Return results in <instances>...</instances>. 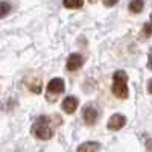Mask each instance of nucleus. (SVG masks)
<instances>
[{"mask_svg": "<svg viewBox=\"0 0 152 152\" xmlns=\"http://www.w3.org/2000/svg\"><path fill=\"white\" fill-rule=\"evenodd\" d=\"M66 88V84H64V79L62 78H53L47 84V91L53 93V94H58V93H62Z\"/></svg>", "mask_w": 152, "mask_h": 152, "instance_id": "obj_5", "label": "nucleus"}, {"mask_svg": "<svg viewBox=\"0 0 152 152\" xmlns=\"http://www.w3.org/2000/svg\"><path fill=\"white\" fill-rule=\"evenodd\" d=\"M117 2H119V0H104V5L105 6H114Z\"/></svg>", "mask_w": 152, "mask_h": 152, "instance_id": "obj_13", "label": "nucleus"}, {"mask_svg": "<svg viewBox=\"0 0 152 152\" xmlns=\"http://www.w3.org/2000/svg\"><path fill=\"white\" fill-rule=\"evenodd\" d=\"M11 11V5L8 2H0V18H3L9 14Z\"/></svg>", "mask_w": 152, "mask_h": 152, "instance_id": "obj_11", "label": "nucleus"}, {"mask_svg": "<svg viewBox=\"0 0 152 152\" xmlns=\"http://www.w3.org/2000/svg\"><path fill=\"white\" fill-rule=\"evenodd\" d=\"M78 104H79L78 99L73 97V96H69V97H66L64 100H62L61 107H62V110H64L67 114H73L76 111V108H78Z\"/></svg>", "mask_w": 152, "mask_h": 152, "instance_id": "obj_6", "label": "nucleus"}, {"mask_svg": "<svg viewBox=\"0 0 152 152\" xmlns=\"http://www.w3.org/2000/svg\"><path fill=\"white\" fill-rule=\"evenodd\" d=\"M148 91L152 94V79H151V81H149V84H148Z\"/></svg>", "mask_w": 152, "mask_h": 152, "instance_id": "obj_16", "label": "nucleus"}, {"mask_svg": "<svg viewBox=\"0 0 152 152\" xmlns=\"http://www.w3.org/2000/svg\"><path fill=\"white\" fill-rule=\"evenodd\" d=\"M148 67L152 70V49L149 50V55H148Z\"/></svg>", "mask_w": 152, "mask_h": 152, "instance_id": "obj_14", "label": "nucleus"}, {"mask_svg": "<svg viewBox=\"0 0 152 152\" xmlns=\"http://www.w3.org/2000/svg\"><path fill=\"white\" fill-rule=\"evenodd\" d=\"M62 5L67 9H78L84 5V0H62Z\"/></svg>", "mask_w": 152, "mask_h": 152, "instance_id": "obj_9", "label": "nucleus"}, {"mask_svg": "<svg viewBox=\"0 0 152 152\" xmlns=\"http://www.w3.org/2000/svg\"><path fill=\"white\" fill-rule=\"evenodd\" d=\"M146 151L148 152H152V138H149V140L146 142Z\"/></svg>", "mask_w": 152, "mask_h": 152, "instance_id": "obj_15", "label": "nucleus"}, {"mask_svg": "<svg viewBox=\"0 0 152 152\" xmlns=\"http://www.w3.org/2000/svg\"><path fill=\"white\" fill-rule=\"evenodd\" d=\"M125 125H126V117L123 116V114H113V116L110 117V120H108V123H107L110 131H119Z\"/></svg>", "mask_w": 152, "mask_h": 152, "instance_id": "obj_4", "label": "nucleus"}, {"mask_svg": "<svg viewBox=\"0 0 152 152\" xmlns=\"http://www.w3.org/2000/svg\"><path fill=\"white\" fill-rule=\"evenodd\" d=\"M82 119H84V122L87 125H94L97 122V119H99V113H97V110L93 105H87L82 110Z\"/></svg>", "mask_w": 152, "mask_h": 152, "instance_id": "obj_3", "label": "nucleus"}, {"mask_svg": "<svg viewBox=\"0 0 152 152\" xmlns=\"http://www.w3.org/2000/svg\"><path fill=\"white\" fill-rule=\"evenodd\" d=\"M88 2H91V3H94V2H96V0H88Z\"/></svg>", "mask_w": 152, "mask_h": 152, "instance_id": "obj_17", "label": "nucleus"}, {"mask_svg": "<svg viewBox=\"0 0 152 152\" xmlns=\"http://www.w3.org/2000/svg\"><path fill=\"white\" fill-rule=\"evenodd\" d=\"M34 134L38 138H41V140H49V138H52L53 131L49 126V119L46 116H41L37 120V123L34 125Z\"/></svg>", "mask_w": 152, "mask_h": 152, "instance_id": "obj_2", "label": "nucleus"}, {"mask_svg": "<svg viewBox=\"0 0 152 152\" xmlns=\"http://www.w3.org/2000/svg\"><path fill=\"white\" fill-rule=\"evenodd\" d=\"M143 32H145V35H146V37H149V35L152 34V24H151V23H148L146 26H145Z\"/></svg>", "mask_w": 152, "mask_h": 152, "instance_id": "obj_12", "label": "nucleus"}, {"mask_svg": "<svg viewBox=\"0 0 152 152\" xmlns=\"http://www.w3.org/2000/svg\"><path fill=\"white\" fill-rule=\"evenodd\" d=\"M84 64V58L79 53H72L67 59V70H78Z\"/></svg>", "mask_w": 152, "mask_h": 152, "instance_id": "obj_7", "label": "nucleus"}, {"mask_svg": "<svg viewBox=\"0 0 152 152\" xmlns=\"http://www.w3.org/2000/svg\"><path fill=\"white\" fill-rule=\"evenodd\" d=\"M100 149V143L97 142H85L82 145H79L76 152H97Z\"/></svg>", "mask_w": 152, "mask_h": 152, "instance_id": "obj_8", "label": "nucleus"}, {"mask_svg": "<svg viewBox=\"0 0 152 152\" xmlns=\"http://www.w3.org/2000/svg\"><path fill=\"white\" fill-rule=\"evenodd\" d=\"M113 94L119 99L128 97V75L125 72L119 70L113 76Z\"/></svg>", "mask_w": 152, "mask_h": 152, "instance_id": "obj_1", "label": "nucleus"}, {"mask_svg": "<svg viewBox=\"0 0 152 152\" xmlns=\"http://www.w3.org/2000/svg\"><path fill=\"white\" fill-rule=\"evenodd\" d=\"M143 0H132V2L129 3V11L131 12H135V14H138V12H142L143 11Z\"/></svg>", "mask_w": 152, "mask_h": 152, "instance_id": "obj_10", "label": "nucleus"}]
</instances>
